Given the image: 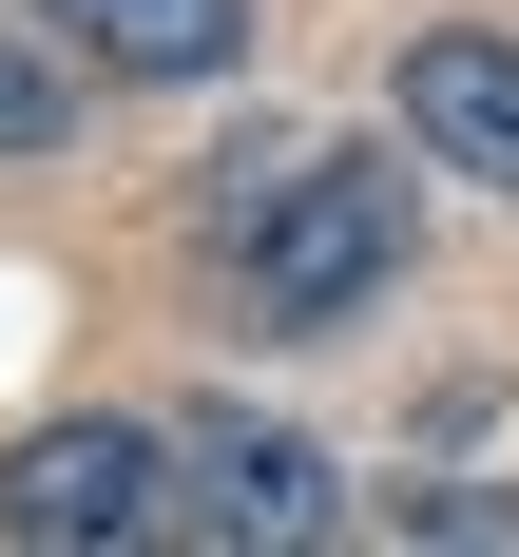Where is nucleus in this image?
I'll list each match as a JSON object with an SVG mask.
<instances>
[{"label": "nucleus", "instance_id": "obj_3", "mask_svg": "<svg viewBox=\"0 0 519 557\" xmlns=\"http://www.w3.org/2000/svg\"><path fill=\"white\" fill-rule=\"evenodd\" d=\"M155 519H173V443L135 423H39L0 461V539H155Z\"/></svg>", "mask_w": 519, "mask_h": 557}, {"label": "nucleus", "instance_id": "obj_5", "mask_svg": "<svg viewBox=\"0 0 519 557\" xmlns=\"http://www.w3.org/2000/svg\"><path fill=\"white\" fill-rule=\"evenodd\" d=\"M39 20H97L115 77H212V58L250 39V0H39Z\"/></svg>", "mask_w": 519, "mask_h": 557}, {"label": "nucleus", "instance_id": "obj_6", "mask_svg": "<svg viewBox=\"0 0 519 557\" xmlns=\"http://www.w3.org/2000/svg\"><path fill=\"white\" fill-rule=\"evenodd\" d=\"M58 135H77V77H58V58H20V39H0V154H58Z\"/></svg>", "mask_w": 519, "mask_h": 557}, {"label": "nucleus", "instance_id": "obj_4", "mask_svg": "<svg viewBox=\"0 0 519 557\" xmlns=\"http://www.w3.org/2000/svg\"><path fill=\"white\" fill-rule=\"evenodd\" d=\"M404 154H423V173H481V193H519V39H481V20L404 39Z\"/></svg>", "mask_w": 519, "mask_h": 557}, {"label": "nucleus", "instance_id": "obj_1", "mask_svg": "<svg viewBox=\"0 0 519 557\" xmlns=\"http://www.w3.org/2000/svg\"><path fill=\"white\" fill-rule=\"evenodd\" d=\"M404 193L385 154H308L288 193H250V231H231V288H250V327H346L366 288L404 270Z\"/></svg>", "mask_w": 519, "mask_h": 557}, {"label": "nucleus", "instance_id": "obj_2", "mask_svg": "<svg viewBox=\"0 0 519 557\" xmlns=\"http://www.w3.org/2000/svg\"><path fill=\"white\" fill-rule=\"evenodd\" d=\"M173 481H193V519H212V539H250V557H308V539H346V461L308 443V423H193V443H173Z\"/></svg>", "mask_w": 519, "mask_h": 557}]
</instances>
